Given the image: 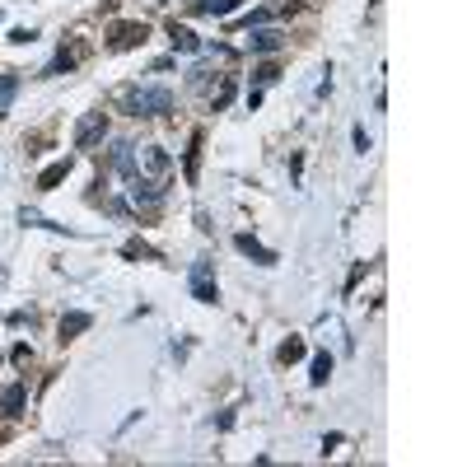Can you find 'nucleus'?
I'll list each match as a JSON object with an SVG mask.
<instances>
[{
    "instance_id": "f257e3e1",
    "label": "nucleus",
    "mask_w": 467,
    "mask_h": 467,
    "mask_svg": "<svg viewBox=\"0 0 467 467\" xmlns=\"http://www.w3.org/2000/svg\"><path fill=\"white\" fill-rule=\"evenodd\" d=\"M126 112L131 117H168L173 112V89H164V84H136L126 94Z\"/></svg>"
},
{
    "instance_id": "f03ea898",
    "label": "nucleus",
    "mask_w": 467,
    "mask_h": 467,
    "mask_svg": "<svg viewBox=\"0 0 467 467\" xmlns=\"http://www.w3.org/2000/svg\"><path fill=\"white\" fill-rule=\"evenodd\" d=\"M187 290L197 304H220V285H215V262L211 257H197L187 271Z\"/></svg>"
},
{
    "instance_id": "7ed1b4c3",
    "label": "nucleus",
    "mask_w": 467,
    "mask_h": 467,
    "mask_svg": "<svg viewBox=\"0 0 467 467\" xmlns=\"http://www.w3.org/2000/svg\"><path fill=\"white\" fill-rule=\"evenodd\" d=\"M103 136H108V112H84L75 126V150H94L103 145Z\"/></svg>"
},
{
    "instance_id": "20e7f679",
    "label": "nucleus",
    "mask_w": 467,
    "mask_h": 467,
    "mask_svg": "<svg viewBox=\"0 0 467 467\" xmlns=\"http://www.w3.org/2000/svg\"><path fill=\"white\" fill-rule=\"evenodd\" d=\"M168 168H173V159H168V150H159V145H145L141 155H136V173H150V178H164Z\"/></svg>"
},
{
    "instance_id": "39448f33",
    "label": "nucleus",
    "mask_w": 467,
    "mask_h": 467,
    "mask_svg": "<svg viewBox=\"0 0 467 467\" xmlns=\"http://www.w3.org/2000/svg\"><path fill=\"white\" fill-rule=\"evenodd\" d=\"M145 38H150V28H145V23H117V28H112V38H108V47H112V52H131V47H141Z\"/></svg>"
},
{
    "instance_id": "423d86ee",
    "label": "nucleus",
    "mask_w": 467,
    "mask_h": 467,
    "mask_svg": "<svg viewBox=\"0 0 467 467\" xmlns=\"http://www.w3.org/2000/svg\"><path fill=\"white\" fill-rule=\"evenodd\" d=\"M126 192H131L136 206H159V201H164V182H159V178H141V173L131 178V187H126Z\"/></svg>"
},
{
    "instance_id": "0eeeda50",
    "label": "nucleus",
    "mask_w": 467,
    "mask_h": 467,
    "mask_svg": "<svg viewBox=\"0 0 467 467\" xmlns=\"http://www.w3.org/2000/svg\"><path fill=\"white\" fill-rule=\"evenodd\" d=\"M234 248H238L243 257H253L257 267H276V253H271L267 243H257L253 234H234Z\"/></svg>"
},
{
    "instance_id": "6e6552de",
    "label": "nucleus",
    "mask_w": 467,
    "mask_h": 467,
    "mask_svg": "<svg viewBox=\"0 0 467 467\" xmlns=\"http://www.w3.org/2000/svg\"><path fill=\"white\" fill-rule=\"evenodd\" d=\"M70 168H75V159H56V164H47L43 168V173H38V192H56V187H61V182H66L70 178Z\"/></svg>"
},
{
    "instance_id": "1a4fd4ad",
    "label": "nucleus",
    "mask_w": 467,
    "mask_h": 467,
    "mask_svg": "<svg viewBox=\"0 0 467 467\" xmlns=\"http://www.w3.org/2000/svg\"><path fill=\"white\" fill-rule=\"evenodd\" d=\"M168 43H173V52H182V56H197L201 52V38L192 33L187 23H178V19L168 23Z\"/></svg>"
},
{
    "instance_id": "9d476101",
    "label": "nucleus",
    "mask_w": 467,
    "mask_h": 467,
    "mask_svg": "<svg viewBox=\"0 0 467 467\" xmlns=\"http://www.w3.org/2000/svg\"><path fill=\"white\" fill-rule=\"evenodd\" d=\"M108 164L117 168V173H126V178H136V145H131V141H112Z\"/></svg>"
},
{
    "instance_id": "9b49d317",
    "label": "nucleus",
    "mask_w": 467,
    "mask_h": 467,
    "mask_svg": "<svg viewBox=\"0 0 467 467\" xmlns=\"http://www.w3.org/2000/svg\"><path fill=\"white\" fill-rule=\"evenodd\" d=\"M248 47H253V52H280V47H285V33H280V28H248Z\"/></svg>"
},
{
    "instance_id": "f8f14e48",
    "label": "nucleus",
    "mask_w": 467,
    "mask_h": 467,
    "mask_svg": "<svg viewBox=\"0 0 467 467\" xmlns=\"http://www.w3.org/2000/svg\"><path fill=\"white\" fill-rule=\"evenodd\" d=\"M89 327H94L89 313H61V327H56V332H61V341H75V336L89 332Z\"/></svg>"
},
{
    "instance_id": "ddd939ff",
    "label": "nucleus",
    "mask_w": 467,
    "mask_h": 467,
    "mask_svg": "<svg viewBox=\"0 0 467 467\" xmlns=\"http://www.w3.org/2000/svg\"><path fill=\"white\" fill-rule=\"evenodd\" d=\"M234 10H238V0H192V14H211V19H224Z\"/></svg>"
},
{
    "instance_id": "4468645a",
    "label": "nucleus",
    "mask_w": 467,
    "mask_h": 467,
    "mask_svg": "<svg viewBox=\"0 0 467 467\" xmlns=\"http://www.w3.org/2000/svg\"><path fill=\"white\" fill-rule=\"evenodd\" d=\"M19 224H23V229H52V234H66V238H70V229H66V224H56V220H47V215H38V211H28V206H23V211H19Z\"/></svg>"
},
{
    "instance_id": "2eb2a0df",
    "label": "nucleus",
    "mask_w": 467,
    "mask_h": 467,
    "mask_svg": "<svg viewBox=\"0 0 467 467\" xmlns=\"http://www.w3.org/2000/svg\"><path fill=\"white\" fill-rule=\"evenodd\" d=\"M327 378H332V356H327V351H318V356L309 360V383H313V388H323Z\"/></svg>"
},
{
    "instance_id": "dca6fc26",
    "label": "nucleus",
    "mask_w": 467,
    "mask_h": 467,
    "mask_svg": "<svg viewBox=\"0 0 467 467\" xmlns=\"http://www.w3.org/2000/svg\"><path fill=\"white\" fill-rule=\"evenodd\" d=\"M309 356V346L300 341V336H290V341H280V351H276V360L280 365H295V360H304Z\"/></svg>"
},
{
    "instance_id": "f3484780",
    "label": "nucleus",
    "mask_w": 467,
    "mask_h": 467,
    "mask_svg": "<svg viewBox=\"0 0 467 467\" xmlns=\"http://www.w3.org/2000/svg\"><path fill=\"white\" fill-rule=\"evenodd\" d=\"M75 61H79V56L61 47V52H56L52 61H47V70H43V75H66V70H75Z\"/></svg>"
},
{
    "instance_id": "a211bd4d",
    "label": "nucleus",
    "mask_w": 467,
    "mask_h": 467,
    "mask_svg": "<svg viewBox=\"0 0 467 467\" xmlns=\"http://www.w3.org/2000/svg\"><path fill=\"white\" fill-rule=\"evenodd\" d=\"M0 407H5L10 416H19L23 412V383H10V388L0 392Z\"/></svg>"
},
{
    "instance_id": "6ab92c4d",
    "label": "nucleus",
    "mask_w": 467,
    "mask_h": 467,
    "mask_svg": "<svg viewBox=\"0 0 467 467\" xmlns=\"http://www.w3.org/2000/svg\"><path fill=\"white\" fill-rule=\"evenodd\" d=\"M122 257H131V262H136V257H145V262H159V253H155L150 243H145V238H126Z\"/></svg>"
},
{
    "instance_id": "aec40b11",
    "label": "nucleus",
    "mask_w": 467,
    "mask_h": 467,
    "mask_svg": "<svg viewBox=\"0 0 467 467\" xmlns=\"http://www.w3.org/2000/svg\"><path fill=\"white\" fill-rule=\"evenodd\" d=\"M14 94H19V75H14V70H5V75H0V112L14 103Z\"/></svg>"
},
{
    "instance_id": "412c9836",
    "label": "nucleus",
    "mask_w": 467,
    "mask_h": 467,
    "mask_svg": "<svg viewBox=\"0 0 467 467\" xmlns=\"http://www.w3.org/2000/svg\"><path fill=\"white\" fill-rule=\"evenodd\" d=\"M197 164H201V136H192V150H187V159H182V168H187V182H197Z\"/></svg>"
},
{
    "instance_id": "4be33fe9",
    "label": "nucleus",
    "mask_w": 467,
    "mask_h": 467,
    "mask_svg": "<svg viewBox=\"0 0 467 467\" xmlns=\"http://www.w3.org/2000/svg\"><path fill=\"white\" fill-rule=\"evenodd\" d=\"M234 89H238V84H234V79H224L220 94L211 99V112H224V108H229V103H234Z\"/></svg>"
},
{
    "instance_id": "5701e85b",
    "label": "nucleus",
    "mask_w": 467,
    "mask_h": 467,
    "mask_svg": "<svg viewBox=\"0 0 467 467\" xmlns=\"http://www.w3.org/2000/svg\"><path fill=\"white\" fill-rule=\"evenodd\" d=\"M5 323H10V327H33V323H38V313H28V309H14V313H5Z\"/></svg>"
},
{
    "instance_id": "b1692460",
    "label": "nucleus",
    "mask_w": 467,
    "mask_h": 467,
    "mask_svg": "<svg viewBox=\"0 0 467 467\" xmlns=\"http://www.w3.org/2000/svg\"><path fill=\"white\" fill-rule=\"evenodd\" d=\"M103 211H108V215H117V220H126V215H131V201L112 197V201H103Z\"/></svg>"
},
{
    "instance_id": "393cba45",
    "label": "nucleus",
    "mask_w": 467,
    "mask_h": 467,
    "mask_svg": "<svg viewBox=\"0 0 467 467\" xmlns=\"http://www.w3.org/2000/svg\"><path fill=\"white\" fill-rule=\"evenodd\" d=\"M271 19V10L262 5V10H253V14H243V28H262V23Z\"/></svg>"
},
{
    "instance_id": "a878e982",
    "label": "nucleus",
    "mask_w": 467,
    "mask_h": 467,
    "mask_svg": "<svg viewBox=\"0 0 467 467\" xmlns=\"http://www.w3.org/2000/svg\"><path fill=\"white\" fill-rule=\"evenodd\" d=\"M33 38H38L33 28H10V43H14V47H28V43H33Z\"/></svg>"
},
{
    "instance_id": "bb28decb",
    "label": "nucleus",
    "mask_w": 467,
    "mask_h": 467,
    "mask_svg": "<svg viewBox=\"0 0 467 467\" xmlns=\"http://www.w3.org/2000/svg\"><path fill=\"white\" fill-rule=\"evenodd\" d=\"M351 141H356V150H360V155L369 150V131H365V126H356V131H351Z\"/></svg>"
},
{
    "instance_id": "cd10ccee",
    "label": "nucleus",
    "mask_w": 467,
    "mask_h": 467,
    "mask_svg": "<svg viewBox=\"0 0 467 467\" xmlns=\"http://www.w3.org/2000/svg\"><path fill=\"white\" fill-rule=\"evenodd\" d=\"M253 79H257V89H262V84H271V79H276V66H262Z\"/></svg>"
},
{
    "instance_id": "c85d7f7f",
    "label": "nucleus",
    "mask_w": 467,
    "mask_h": 467,
    "mask_svg": "<svg viewBox=\"0 0 467 467\" xmlns=\"http://www.w3.org/2000/svg\"><path fill=\"white\" fill-rule=\"evenodd\" d=\"M28 360H33V351H28V346L19 341V346H14V365H28Z\"/></svg>"
}]
</instances>
